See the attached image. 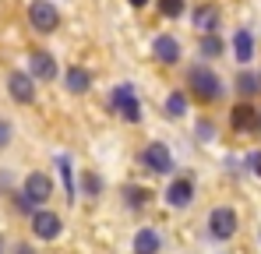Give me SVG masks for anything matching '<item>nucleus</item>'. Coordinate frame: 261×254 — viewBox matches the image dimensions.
<instances>
[{"mask_svg": "<svg viewBox=\"0 0 261 254\" xmlns=\"http://www.w3.org/2000/svg\"><path fill=\"white\" fill-rule=\"evenodd\" d=\"M187 113V92H170L166 95V117H184Z\"/></svg>", "mask_w": 261, "mask_h": 254, "instance_id": "obj_18", "label": "nucleus"}, {"mask_svg": "<svg viewBox=\"0 0 261 254\" xmlns=\"http://www.w3.org/2000/svg\"><path fill=\"white\" fill-rule=\"evenodd\" d=\"M134 254H159V233L155 230H141L134 237Z\"/></svg>", "mask_w": 261, "mask_h": 254, "instance_id": "obj_16", "label": "nucleus"}, {"mask_svg": "<svg viewBox=\"0 0 261 254\" xmlns=\"http://www.w3.org/2000/svg\"><path fill=\"white\" fill-rule=\"evenodd\" d=\"M18 254H32V251H29V247H18Z\"/></svg>", "mask_w": 261, "mask_h": 254, "instance_id": "obj_28", "label": "nucleus"}, {"mask_svg": "<svg viewBox=\"0 0 261 254\" xmlns=\"http://www.w3.org/2000/svg\"><path fill=\"white\" fill-rule=\"evenodd\" d=\"M258 82H261V74H258Z\"/></svg>", "mask_w": 261, "mask_h": 254, "instance_id": "obj_31", "label": "nucleus"}, {"mask_svg": "<svg viewBox=\"0 0 261 254\" xmlns=\"http://www.w3.org/2000/svg\"><path fill=\"white\" fill-rule=\"evenodd\" d=\"M32 230L39 240H57L60 237V215L57 212H36L32 215Z\"/></svg>", "mask_w": 261, "mask_h": 254, "instance_id": "obj_10", "label": "nucleus"}, {"mask_svg": "<svg viewBox=\"0 0 261 254\" xmlns=\"http://www.w3.org/2000/svg\"><path fill=\"white\" fill-rule=\"evenodd\" d=\"M113 110H117L127 124H138V120H141V106H138L130 85H117V88H113Z\"/></svg>", "mask_w": 261, "mask_h": 254, "instance_id": "obj_4", "label": "nucleus"}, {"mask_svg": "<svg viewBox=\"0 0 261 254\" xmlns=\"http://www.w3.org/2000/svg\"><path fill=\"white\" fill-rule=\"evenodd\" d=\"M29 74H32V82H53L57 78V60L46 49H32L29 53Z\"/></svg>", "mask_w": 261, "mask_h": 254, "instance_id": "obj_7", "label": "nucleus"}, {"mask_svg": "<svg viewBox=\"0 0 261 254\" xmlns=\"http://www.w3.org/2000/svg\"><path fill=\"white\" fill-rule=\"evenodd\" d=\"M7 92H11V99H14V103L29 106V103L36 99V85H32V74H29V71H11V74H7Z\"/></svg>", "mask_w": 261, "mask_h": 254, "instance_id": "obj_6", "label": "nucleus"}, {"mask_svg": "<svg viewBox=\"0 0 261 254\" xmlns=\"http://www.w3.org/2000/svg\"><path fill=\"white\" fill-rule=\"evenodd\" d=\"M194 29L205 36V32H216L219 29V11L212 7V4H201L198 11H194Z\"/></svg>", "mask_w": 261, "mask_h": 254, "instance_id": "obj_13", "label": "nucleus"}, {"mask_svg": "<svg viewBox=\"0 0 261 254\" xmlns=\"http://www.w3.org/2000/svg\"><path fill=\"white\" fill-rule=\"evenodd\" d=\"M237 88H240V95H254V92L261 88L258 74H251V71H244V74L237 78Z\"/></svg>", "mask_w": 261, "mask_h": 254, "instance_id": "obj_20", "label": "nucleus"}, {"mask_svg": "<svg viewBox=\"0 0 261 254\" xmlns=\"http://www.w3.org/2000/svg\"><path fill=\"white\" fill-rule=\"evenodd\" d=\"M222 49H226V46H222V39H219L216 32H205V36L198 39V53H201V57H208V60L222 57Z\"/></svg>", "mask_w": 261, "mask_h": 254, "instance_id": "obj_17", "label": "nucleus"}, {"mask_svg": "<svg viewBox=\"0 0 261 254\" xmlns=\"http://www.w3.org/2000/svg\"><path fill=\"white\" fill-rule=\"evenodd\" d=\"M233 53H237V60H240V64L254 60V36H251L247 29H240V32L233 36Z\"/></svg>", "mask_w": 261, "mask_h": 254, "instance_id": "obj_15", "label": "nucleus"}, {"mask_svg": "<svg viewBox=\"0 0 261 254\" xmlns=\"http://www.w3.org/2000/svg\"><path fill=\"white\" fill-rule=\"evenodd\" d=\"M258 131H261V113H258Z\"/></svg>", "mask_w": 261, "mask_h": 254, "instance_id": "obj_29", "label": "nucleus"}, {"mask_svg": "<svg viewBox=\"0 0 261 254\" xmlns=\"http://www.w3.org/2000/svg\"><path fill=\"white\" fill-rule=\"evenodd\" d=\"M229 124H233V131H254L258 127V110L251 103H240V106H233Z\"/></svg>", "mask_w": 261, "mask_h": 254, "instance_id": "obj_12", "label": "nucleus"}, {"mask_svg": "<svg viewBox=\"0 0 261 254\" xmlns=\"http://www.w3.org/2000/svg\"><path fill=\"white\" fill-rule=\"evenodd\" d=\"M247 166H251V169L261 176V152H251V156H247Z\"/></svg>", "mask_w": 261, "mask_h": 254, "instance_id": "obj_25", "label": "nucleus"}, {"mask_svg": "<svg viewBox=\"0 0 261 254\" xmlns=\"http://www.w3.org/2000/svg\"><path fill=\"white\" fill-rule=\"evenodd\" d=\"M124 198H127L130 209H141L152 194H148V187H134V184H127V187H124Z\"/></svg>", "mask_w": 261, "mask_h": 254, "instance_id": "obj_19", "label": "nucleus"}, {"mask_svg": "<svg viewBox=\"0 0 261 254\" xmlns=\"http://www.w3.org/2000/svg\"><path fill=\"white\" fill-rule=\"evenodd\" d=\"M0 254H4V240H0Z\"/></svg>", "mask_w": 261, "mask_h": 254, "instance_id": "obj_30", "label": "nucleus"}, {"mask_svg": "<svg viewBox=\"0 0 261 254\" xmlns=\"http://www.w3.org/2000/svg\"><path fill=\"white\" fill-rule=\"evenodd\" d=\"M82 184H85L88 194H99V191H102V180H99L95 173H85V180H82Z\"/></svg>", "mask_w": 261, "mask_h": 254, "instance_id": "obj_23", "label": "nucleus"}, {"mask_svg": "<svg viewBox=\"0 0 261 254\" xmlns=\"http://www.w3.org/2000/svg\"><path fill=\"white\" fill-rule=\"evenodd\" d=\"M130 4H134V7H145V4H148V0H130Z\"/></svg>", "mask_w": 261, "mask_h": 254, "instance_id": "obj_27", "label": "nucleus"}, {"mask_svg": "<svg viewBox=\"0 0 261 254\" xmlns=\"http://www.w3.org/2000/svg\"><path fill=\"white\" fill-rule=\"evenodd\" d=\"M64 85H67V92H74V95H82L92 88V74H88L85 67H67V74H64Z\"/></svg>", "mask_w": 261, "mask_h": 254, "instance_id": "obj_14", "label": "nucleus"}, {"mask_svg": "<svg viewBox=\"0 0 261 254\" xmlns=\"http://www.w3.org/2000/svg\"><path fill=\"white\" fill-rule=\"evenodd\" d=\"M166 201H170L173 209H187V205L194 201V184H191L187 176H176L173 184L166 187Z\"/></svg>", "mask_w": 261, "mask_h": 254, "instance_id": "obj_9", "label": "nucleus"}, {"mask_svg": "<svg viewBox=\"0 0 261 254\" xmlns=\"http://www.w3.org/2000/svg\"><path fill=\"white\" fill-rule=\"evenodd\" d=\"M159 11H163V18H180L187 11V4L184 0H159Z\"/></svg>", "mask_w": 261, "mask_h": 254, "instance_id": "obj_21", "label": "nucleus"}, {"mask_svg": "<svg viewBox=\"0 0 261 254\" xmlns=\"http://www.w3.org/2000/svg\"><path fill=\"white\" fill-rule=\"evenodd\" d=\"M152 57H155L159 64H176V60H180V42H176L173 36H155Z\"/></svg>", "mask_w": 261, "mask_h": 254, "instance_id": "obj_11", "label": "nucleus"}, {"mask_svg": "<svg viewBox=\"0 0 261 254\" xmlns=\"http://www.w3.org/2000/svg\"><path fill=\"white\" fill-rule=\"evenodd\" d=\"M21 191H25L21 198H29V201H36V205H43V201H49V194H53V180H49L46 173H29Z\"/></svg>", "mask_w": 261, "mask_h": 254, "instance_id": "obj_8", "label": "nucleus"}, {"mask_svg": "<svg viewBox=\"0 0 261 254\" xmlns=\"http://www.w3.org/2000/svg\"><path fill=\"white\" fill-rule=\"evenodd\" d=\"M208 233H212L216 240H229V237L237 233V212L226 209V205L212 209V215H208Z\"/></svg>", "mask_w": 261, "mask_h": 254, "instance_id": "obj_5", "label": "nucleus"}, {"mask_svg": "<svg viewBox=\"0 0 261 254\" xmlns=\"http://www.w3.org/2000/svg\"><path fill=\"white\" fill-rule=\"evenodd\" d=\"M29 25H32L36 32L49 36V32L60 25V11H57L49 0H32V4H29Z\"/></svg>", "mask_w": 261, "mask_h": 254, "instance_id": "obj_2", "label": "nucleus"}, {"mask_svg": "<svg viewBox=\"0 0 261 254\" xmlns=\"http://www.w3.org/2000/svg\"><path fill=\"white\" fill-rule=\"evenodd\" d=\"M141 166L148 173H155V176H163V173H173V156H170V148L163 141H152L141 152Z\"/></svg>", "mask_w": 261, "mask_h": 254, "instance_id": "obj_3", "label": "nucleus"}, {"mask_svg": "<svg viewBox=\"0 0 261 254\" xmlns=\"http://www.w3.org/2000/svg\"><path fill=\"white\" fill-rule=\"evenodd\" d=\"M60 176H64V184H67V201H74V184H71V159H67V156H60Z\"/></svg>", "mask_w": 261, "mask_h": 254, "instance_id": "obj_22", "label": "nucleus"}, {"mask_svg": "<svg viewBox=\"0 0 261 254\" xmlns=\"http://www.w3.org/2000/svg\"><path fill=\"white\" fill-rule=\"evenodd\" d=\"M187 85H191V95L194 99H201V103H216L219 95H222V82H219V74L212 67H191L187 71Z\"/></svg>", "mask_w": 261, "mask_h": 254, "instance_id": "obj_1", "label": "nucleus"}, {"mask_svg": "<svg viewBox=\"0 0 261 254\" xmlns=\"http://www.w3.org/2000/svg\"><path fill=\"white\" fill-rule=\"evenodd\" d=\"M198 138H212V124H198Z\"/></svg>", "mask_w": 261, "mask_h": 254, "instance_id": "obj_26", "label": "nucleus"}, {"mask_svg": "<svg viewBox=\"0 0 261 254\" xmlns=\"http://www.w3.org/2000/svg\"><path fill=\"white\" fill-rule=\"evenodd\" d=\"M7 145H11V124L0 120V148H7Z\"/></svg>", "mask_w": 261, "mask_h": 254, "instance_id": "obj_24", "label": "nucleus"}]
</instances>
